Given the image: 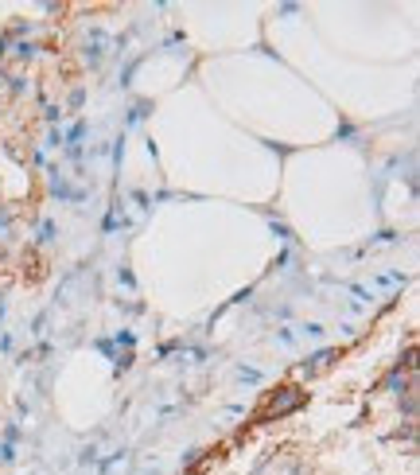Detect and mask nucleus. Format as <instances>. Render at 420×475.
<instances>
[{
  "label": "nucleus",
  "mask_w": 420,
  "mask_h": 475,
  "mask_svg": "<svg viewBox=\"0 0 420 475\" xmlns=\"http://www.w3.org/2000/svg\"><path fill=\"white\" fill-rule=\"evenodd\" d=\"M331 358H339V351H319V355H312L308 362H312V367H323V362H331Z\"/></svg>",
  "instance_id": "obj_5"
},
{
  "label": "nucleus",
  "mask_w": 420,
  "mask_h": 475,
  "mask_svg": "<svg viewBox=\"0 0 420 475\" xmlns=\"http://www.w3.org/2000/svg\"><path fill=\"white\" fill-rule=\"evenodd\" d=\"M117 343H125V347H133V343H137V335H133V331H117Z\"/></svg>",
  "instance_id": "obj_10"
},
{
  "label": "nucleus",
  "mask_w": 420,
  "mask_h": 475,
  "mask_svg": "<svg viewBox=\"0 0 420 475\" xmlns=\"http://www.w3.org/2000/svg\"><path fill=\"white\" fill-rule=\"evenodd\" d=\"M82 464H98V448L90 444V448H82V456H78Z\"/></svg>",
  "instance_id": "obj_7"
},
{
  "label": "nucleus",
  "mask_w": 420,
  "mask_h": 475,
  "mask_svg": "<svg viewBox=\"0 0 420 475\" xmlns=\"http://www.w3.org/2000/svg\"><path fill=\"white\" fill-rule=\"evenodd\" d=\"M276 339H280L284 347H292V343H296V335H292V331H288V327H280V331H276Z\"/></svg>",
  "instance_id": "obj_9"
},
{
  "label": "nucleus",
  "mask_w": 420,
  "mask_h": 475,
  "mask_svg": "<svg viewBox=\"0 0 420 475\" xmlns=\"http://www.w3.org/2000/svg\"><path fill=\"white\" fill-rule=\"evenodd\" d=\"M0 464H16V444H8V440H0Z\"/></svg>",
  "instance_id": "obj_2"
},
{
  "label": "nucleus",
  "mask_w": 420,
  "mask_h": 475,
  "mask_svg": "<svg viewBox=\"0 0 420 475\" xmlns=\"http://www.w3.org/2000/svg\"><path fill=\"white\" fill-rule=\"evenodd\" d=\"M125 460H128V452H125V448H117V452L109 456L106 464H101V475H113L117 467H125Z\"/></svg>",
  "instance_id": "obj_1"
},
{
  "label": "nucleus",
  "mask_w": 420,
  "mask_h": 475,
  "mask_svg": "<svg viewBox=\"0 0 420 475\" xmlns=\"http://www.w3.org/2000/svg\"><path fill=\"white\" fill-rule=\"evenodd\" d=\"M300 331H303L308 339H323V324H303Z\"/></svg>",
  "instance_id": "obj_6"
},
{
  "label": "nucleus",
  "mask_w": 420,
  "mask_h": 475,
  "mask_svg": "<svg viewBox=\"0 0 420 475\" xmlns=\"http://www.w3.org/2000/svg\"><path fill=\"white\" fill-rule=\"evenodd\" d=\"M237 378H242V382H261V370H253V367H237Z\"/></svg>",
  "instance_id": "obj_3"
},
{
  "label": "nucleus",
  "mask_w": 420,
  "mask_h": 475,
  "mask_svg": "<svg viewBox=\"0 0 420 475\" xmlns=\"http://www.w3.org/2000/svg\"><path fill=\"white\" fill-rule=\"evenodd\" d=\"M397 281H405V273H378L373 285H397Z\"/></svg>",
  "instance_id": "obj_4"
},
{
  "label": "nucleus",
  "mask_w": 420,
  "mask_h": 475,
  "mask_svg": "<svg viewBox=\"0 0 420 475\" xmlns=\"http://www.w3.org/2000/svg\"><path fill=\"white\" fill-rule=\"evenodd\" d=\"M31 55H35V47H31V43H20V47H16V59H31Z\"/></svg>",
  "instance_id": "obj_8"
}]
</instances>
